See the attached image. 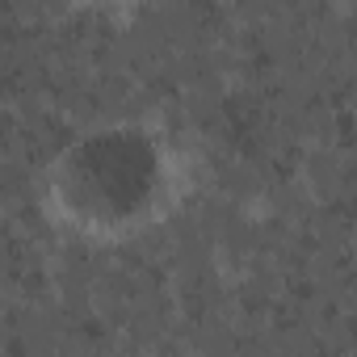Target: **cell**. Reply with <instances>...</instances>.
<instances>
[{
    "label": "cell",
    "mask_w": 357,
    "mask_h": 357,
    "mask_svg": "<svg viewBox=\"0 0 357 357\" xmlns=\"http://www.w3.org/2000/svg\"><path fill=\"white\" fill-rule=\"evenodd\" d=\"M172 190V155L139 126H101L76 139L59 164L51 194L76 227L130 231L147 223Z\"/></svg>",
    "instance_id": "6da1fadb"
}]
</instances>
